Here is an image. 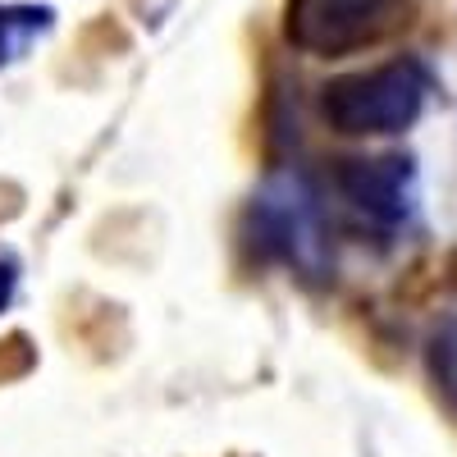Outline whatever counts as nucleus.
<instances>
[{
	"label": "nucleus",
	"mask_w": 457,
	"mask_h": 457,
	"mask_svg": "<svg viewBox=\"0 0 457 457\" xmlns=\"http://www.w3.org/2000/svg\"><path fill=\"white\" fill-rule=\"evenodd\" d=\"M247 243L261 261H275L302 279H325L334 252L320 187L302 170H275L247 206Z\"/></svg>",
	"instance_id": "nucleus-1"
},
{
	"label": "nucleus",
	"mask_w": 457,
	"mask_h": 457,
	"mask_svg": "<svg viewBox=\"0 0 457 457\" xmlns=\"http://www.w3.org/2000/svg\"><path fill=\"white\" fill-rule=\"evenodd\" d=\"M435 79L421 60H389L325 83L320 114L343 137H394L421 120Z\"/></svg>",
	"instance_id": "nucleus-2"
},
{
	"label": "nucleus",
	"mask_w": 457,
	"mask_h": 457,
	"mask_svg": "<svg viewBox=\"0 0 457 457\" xmlns=\"http://www.w3.org/2000/svg\"><path fill=\"white\" fill-rule=\"evenodd\" d=\"M407 0H288L284 37L288 46L316 60H338L366 46H379L407 23Z\"/></svg>",
	"instance_id": "nucleus-3"
},
{
	"label": "nucleus",
	"mask_w": 457,
	"mask_h": 457,
	"mask_svg": "<svg viewBox=\"0 0 457 457\" xmlns=\"http://www.w3.org/2000/svg\"><path fill=\"white\" fill-rule=\"evenodd\" d=\"M334 187L348 202V211L385 238H398L416 220V165L407 156H366L338 161Z\"/></svg>",
	"instance_id": "nucleus-4"
},
{
	"label": "nucleus",
	"mask_w": 457,
	"mask_h": 457,
	"mask_svg": "<svg viewBox=\"0 0 457 457\" xmlns=\"http://www.w3.org/2000/svg\"><path fill=\"white\" fill-rule=\"evenodd\" d=\"M55 14L46 5H0V69L23 60L51 32Z\"/></svg>",
	"instance_id": "nucleus-5"
},
{
	"label": "nucleus",
	"mask_w": 457,
	"mask_h": 457,
	"mask_svg": "<svg viewBox=\"0 0 457 457\" xmlns=\"http://www.w3.org/2000/svg\"><path fill=\"white\" fill-rule=\"evenodd\" d=\"M430 370L439 379V389L457 403V320H448L435 334V343H430Z\"/></svg>",
	"instance_id": "nucleus-6"
},
{
	"label": "nucleus",
	"mask_w": 457,
	"mask_h": 457,
	"mask_svg": "<svg viewBox=\"0 0 457 457\" xmlns=\"http://www.w3.org/2000/svg\"><path fill=\"white\" fill-rule=\"evenodd\" d=\"M14 293H19V261L10 252H0V312L14 302Z\"/></svg>",
	"instance_id": "nucleus-7"
}]
</instances>
